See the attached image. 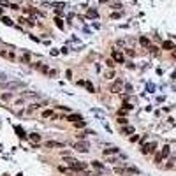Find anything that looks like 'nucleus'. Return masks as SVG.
Masks as SVG:
<instances>
[{
    "label": "nucleus",
    "mask_w": 176,
    "mask_h": 176,
    "mask_svg": "<svg viewBox=\"0 0 176 176\" xmlns=\"http://www.w3.org/2000/svg\"><path fill=\"white\" fill-rule=\"evenodd\" d=\"M65 162H67V165H69L72 171H85L86 169V164H83V162H77V160H74V158H65Z\"/></svg>",
    "instance_id": "1"
},
{
    "label": "nucleus",
    "mask_w": 176,
    "mask_h": 176,
    "mask_svg": "<svg viewBox=\"0 0 176 176\" xmlns=\"http://www.w3.org/2000/svg\"><path fill=\"white\" fill-rule=\"evenodd\" d=\"M115 173L116 174H139V169L137 167H129V165H125V167H115Z\"/></svg>",
    "instance_id": "2"
},
{
    "label": "nucleus",
    "mask_w": 176,
    "mask_h": 176,
    "mask_svg": "<svg viewBox=\"0 0 176 176\" xmlns=\"http://www.w3.org/2000/svg\"><path fill=\"white\" fill-rule=\"evenodd\" d=\"M155 150H157V143H155V141L146 143V144H143V146H141V152L144 153V155H150V153H153Z\"/></svg>",
    "instance_id": "3"
},
{
    "label": "nucleus",
    "mask_w": 176,
    "mask_h": 176,
    "mask_svg": "<svg viewBox=\"0 0 176 176\" xmlns=\"http://www.w3.org/2000/svg\"><path fill=\"white\" fill-rule=\"evenodd\" d=\"M74 148H76L77 152H81V153H88L90 152V144L85 143V141H77L76 144H74Z\"/></svg>",
    "instance_id": "4"
},
{
    "label": "nucleus",
    "mask_w": 176,
    "mask_h": 176,
    "mask_svg": "<svg viewBox=\"0 0 176 176\" xmlns=\"http://www.w3.org/2000/svg\"><path fill=\"white\" fill-rule=\"evenodd\" d=\"M113 60L118 62V64H123V62H125V56H123V53H120V51H113Z\"/></svg>",
    "instance_id": "5"
},
{
    "label": "nucleus",
    "mask_w": 176,
    "mask_h": 176,
    "mask_svg": "<svg viewBox=\"0 0 176 176\" xmlns=\"http://www.w3.org/2000/svg\"><path fill=\"white\" fill-rule=\"evenodd\" d=\"M0 56H4L6 60H14V53L7 51V49H0Z\"/></svg>",
    "instance_id": "6"
},
{
    "label": "nucleus",
    "mask_w": 176,
    "mask_h": 176,
    "mask_svg": "<svg viewBox=\"0 0 176 176\" xmlns=\"http://www.w3.org/2000/svg\"><path fill=\"white\" fill-rule=\"evenodd\" d=\"M123 88V81H116L115 85H113V88H111V92H115V94H120V90Z\"/></svg>",
    "instance_id": "7"
},
{
    "label": "nucleus",
    "mask_w": 176,
    "mask_h": 176,
    "mask_svg": "<svg viewBox=\"0 0 176 176\" xmlns=\"http://www.w3.org/2000/svg\"><path fill=\"white\" fill-rule=\"evenodd\" d=\"M158 153L162 155V158H167V157H169V153H171V148L167 146V144H165V146H162V150H160Z\"/></svg>",
    "instance_id": "8"
},
{
    "label": "nucleus",
    "mask_w": 176,
    "mask_h": 176,
    "mask_svg": "<svg viewBox=\"0 0 176 176\" xmlns=\"http://www.w3.org/2000/svg\"><path fill=\"white\" fill-rule=\"evenodd\" d=\"M122 134H125V136L134 134V127H130V125H123V127H122Z\"/></svg>",
    "instance_id": "9"
},
{
    "label": "nucleus",
    "mask_w": 176,
    "mask_h": 176,
    "mask_svg": "<svg viewBox=\"0 0 176 176\" xmlns=\"http://www.w3.org/2000/svg\"><path fill=\"white\" fill-rule=\"evenodd\" d=\"M64 144L62 143H58V141H48L46 143V148H62Z\"/></svg>",
    "instance_id": "10"
},
{
    "label": "nucleus",
    "mask_w": 176,
    "mask_h": 176,
    "mask_svg": "<svg viewBox=\"0 0 176 176\" xmlns=\"http://www.w3.org/2000/svg\"><path fill=\"white\" fill-rule=\"evenodd\" d=\"M67 120H69V122H79V120H83L81 116H79V115H69V116H67Z\"/></svg>",
    "instance_id": "11"
},
{
    "label": "nucleus",
    "mask_w": 176,
    "mask_h": 176,
    "mask_svg": "<svg viewBox=\"0 0 176 176\" xmlns=\"http://www.w3.org/2000/svg\"><path fill=\"white\" fill-rule=\"evenodd\" d=\"M35 67H37V69L41 70V72H44V74H49V69H48V67H46L44 64H37Z\"/></svg>",
    "instance_id": "12"
},
{
    "label": "nucleus",
    "mask_w": 176,
    "mask_h": 176,
    "mask_svg": "<svg viewBox=\"0 0 176 176\" xmlns=\"http://www.w3.org/2000/svg\"><path fill=\"white\" fill-rule=\"evenodd\" d=\"M4 86H6V88H11V90H14V88H19V86H21V83H6Z\"/></svg>",
    "instance_id": "13"
},
{
    "label": "nucleus",
    "mask_w": 176,
    "mask_h": 176,
    "mask_svg": "<svg viewBox=\"0 0 176 176\" xmlns=\"http://www.w3.org/2000/svg\"><path fill=\"white\" fill-rule=\"evenodd\" d=\"M162 48H164V49H167V51H171V49L174 48V44H173V42H169V41H164V44H162Z\"/></svg>",
    "instance_id": "14"
},
{
    "label": "nucleus",
    "mask_w": 176,
    "mask_h": 176,
    "mask_svg": "<svg viewBox=\"0 0 176 176\" xmlns=\"http://www.w3.org/2000/svg\"><path fill=\"white\" fill-rule=\"evenodd\" d=\"M42 116L44 118H51V116H55V113H53L51 109H46V111H42Z\"/></svg>",
    "instance_id": "15"
},
{
    "label": "nucleus",
    "mask_w": 176,
    "mask_h": 176,
    "mask_svg": "<svg viewBox=\"0 0 176 176\" xmlns=\"http://www.w3.org/2000/svg\"><path fill=\"white\" fill-rule=\"evenodd\" d=\"M0 99L4 100V102H7V100L12 99V94H2V95H0Z\"/></svg>",
    "instance_id": "16"
},
{
    "label": "nucleus",
    "mask_w": 176,
    "mask_h": 176,
    "mask_svg": "<svg viewBox=\"0 0 176 176\" xmlns=\"http://www.w3.org/2000/svg\"><path fill=\"white\" fill-rule=\"evenodd\" d=\"M139 42L143 44V46H146V48H150V46H152V44H150V41H148L146 37H141V39H139Z\"/></svg>",
    "instance_id": "17"
},
{
    "label": "nucleus",
    "mask_w": 176,
    "mask_h": 176,
    "mask_svg": "<svg viewBox=\"0 0 176 176\" xmlns=\"http://www.w3.org/2000/svg\"><path fill=\"white\" fill-rule=\"evenodd\" d=\"M174 162H176V160H174V157H171L169 160H167V165H165V167H167V169H171V167H174Z\"/></svg>",
    "instance_id": "18"
},
{
    "label": "nucleus",
    "mask_w": 176,
    "mask_h": 176,
    "mask_svg": "<svg viewBox=\"0 0 176 176\" xmlns=\"http://www.w3.org/2000/svg\"><path fill=\"white\" fill-rule=\"evenodd\" d=\"M30 139L34 143H37V141H41V134H30Z\"/></svg>",
    "instance_id": "19"
},
{
    "label": "nucleus",
    "mask_w": 176,
    "mask_h": 176,
    "mask_svg": "<svg viewBox=\"0 0 176 176\" xmlns=\"http://www.w3.org/2000/svg\"><path fill=\"white\" fill-rule=\"evenodd\" d=\"M109 153H118V148H107V150H104V155H109Z\"/></svg>",
    "instance_id": "20"
},
{
    "label": "nucleus",
    "mask_w": 176,
    "mask_h": 176,
    "mask_svg": "<svg viewBox=\"0 0 176 176\" xmlns=\"http://www.w3.org/2000/svg\"><path fill=\"white\" fill-rule=\"evenodd\" d=\"M92 165H94V167H97V169H100V171H104V165L100 164V162H95V160H94V162H92Z\"/></svg>",
    "instance_id": "21"
},
{
    "label": "nucleus",
    "mask_w": 176,
    "mask_h": 176,
    "mask_svg": "<svg viewBox=\"0 0 176 176\" xmlns=\"http://www.w3.org/2000/svg\"><path fill=\"white\" fill-rule=\"evenodd\" d=\"M55 23H56V27H58V28H64V23H62V19H60V18H56V19H55Z\"/></svg>",
    "instance_id": "22"
},
{
    "label": "nucleus",
    "mask_w": 176,
    "mask_h": 176,
    "mask_svg": "<svg viewBox=\"0 0 176 176\" xmlns=\"http://www.w3.org/2000/svg\"><path fill=\"white\" fill-rule=\"evenodd\" d=\"M116 122L120 123V125H127V118H122V116H120V118L116 120Z\"/></svg>",
    "instance_id": "23"
},
{
    "label": "nucleus",
    "mask_w": 176,
    "mask_h": 176,
    "mask_svg": "<svg viewBox=\"0 0 176 176\" xmlns=\"http://www.w3.org/2000/svg\"><path fill=\"white\" fill-rule=\"evenodd\" d=\"M28 60H30V53H25L23 55V64H28Z\"/></svg>",
    "instance_id": "24"
},
{
    "label": "nucleus",
    "mask_w": 176,
    "mask_h": 176,
    "mask_svg": "<svg viewBox=\"0 0 176 176\" xmlns=\"http://www.w3.org/2000/svg\"><path fill=\"white\" fill-rule=\"evenodd\" d=\"M106 65H107L109 69H113V67H115V62H113V60H106Z\"/></svg>",
    "instance_id": "25"
},
{
    "label": "nucleus",
    "mask_w": 176,
    "mask_h": 176,
    "mask_svg": "<svg viewBox=\"0 0 176 176\" xmlns=\"http://www.w3.org/2000/svg\"><path fill=\"white\" fill-rule=\"evenodd\" d=\"M148 49H150V51H152L153 55H157V53H158V48H155V46H150Z\"/></svg>",
    "instance_id": "26"
},
{
    "label": "nucleus",
    "mask_w": 176,
    "mask_h": 176,
    "mask_svg": "<svg viewBox=\"0 0 176 176\" xmlns=\"http://www.w3.org/2000/svg\"><path fill=\"white\" fill-rule=\"evenodd\" d=\"M113 76H115V72H113V70H109V72L106 74V79H113Z\"/></svg>",
    "instance_id": "27"
},
{
    "label": "nucleus",
    "mask_w": 176,
    "mask_h": 176,
    "mask_svg": "<svg viewBox=\"0 0 176 176\" xmlns=\"http://www.w3.org/2000/svg\"><path fill=\"white\" fill-rule=\"evenodd\" d=\"M2 21H4V23H6V25H12V21H11V19H9V18H2Z\"/></svg>",
    "instance_id": "28"
},
{
    "label": "nucleus",
    "mask_w": 176,
    "mask_h": 176,
    "mask_svg": "<svg viewBox=\"0 0 176 176\" xmlns=\"http://www.w3.org/2000/svg\"><path fill=\"white\" fill-rule=\"evenodd\" d=\"M88 16H92V18H97V11H88Z\"/></svg>",
    "instance_id": "29"
},
{
    "label": "nucleus",
    "mask_w": 176,
    "mask_h": 176,
    "mask_svg": "<svg viewBox=\"0 0 176 176\" xmlns=\"http://www.w3.org/2000/svg\"><path fill=\"white\" fill-rule=\"evenodd\" d=\"M127 55H129V56H134L136 53H134V51H132V49H127Z\"/></svg>",
    "instance_id": "30"
},
{
    "label": "nucleus",
    "mask_w": 176,
    "mask_h": 176,
    "mask_svg": "<svg viewBox=\"0 0 176 176\" xmlns=\"http://www.w3.org/2000/svg\"><path fill=\"white\" fill-rule=\"evenodd\" d=\"M4 79H6V76H4V74L0 72V81H4Z\"/></svg>",
    "instance_id": "31"
},
{
    "label": "nucleus",
    "mask_w": 176,
    "mask_h": 176,
    "mask_svg": "<svg viewBox=\"0 0 176 176\" xmlns=\"http://www.w3.org/2000/svg\"><path fill=\"white\" fill-rule=\"evenodd\" d=\"M81 176H90V174H88V173H83V174Z\"/></svg>",
    "instance_id": "32"
},
{
    "label": "nucleus",
    "mask_w": 176,
    "mask_h": 176,
    "mask_svg": "<svg viewBox=\"0 0 176 176\" xmlns=\"http://www.w3.org/2000/svg\"><path fill=\"white\" fill-rule=\"evenodd\" d=\"M100 2H106V0H100Z\"/></svg>",
    "instance_id": "33"
}]
</instances>
